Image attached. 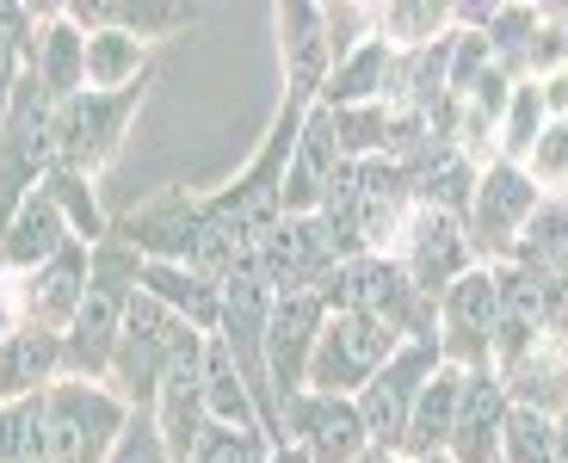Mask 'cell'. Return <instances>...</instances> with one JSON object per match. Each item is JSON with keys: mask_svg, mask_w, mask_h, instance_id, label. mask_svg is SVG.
Instances as JSON below:
<instances>
[{"mask_svg": "<svg viewBox=\"0 0 568 463\" xmlns=\"http://www.w3.org/2000/svg\"><path fill=\"white\" fill-rule=\"evenodd\" d=\"M136 291H142V253L130 241L105 235L87 253V296H81V315L62 334V378H81V383L112 378V352Z\"/></svg>", "mask_w": 568, "mask_h": 463, "instance_id": "cell-1", "label": "cell"}, {"mask_svg": "<svg viewBox=\"0 0 568 463\" xmlns=\"http://www.w3.org/2000/svg\"><path fill=\"white\" fill-rule=\"evenodd\" d=\"M322 303L334 315H371V322H384L396 340H439V303L414 291L408 272L389 253L341 260L322 284Z\"/></svg>", "mask_w": 568, "mask_h": 463, "instance_id": "cell-2", "label": "cell"}, {"mask_svg": "<svg viewBox=\"0 0 568 463\" xmlns=\"http://www.w3.org/2000/svg\"><path fill=\"white\" fill-rule=\"evenodd\" d=\"M199 328H185L173 309H161L149 291H136V303H130L124 315V334H118V352H112V390L130 402V414H149L155 407V390L161 378H168L180 359H192V352H204Z\"/></svg>", "mask_w": 568, "mask_h": 463, "instance_id": "cell-3", "label": "cell"}, {"mask_svg": "<svg viewBox=\"0 0 568 463\" xmlns=\"http://www.w3.org/2000/svg\"><path fill=\"white\" fill-rule=\"evenodd\" d=\"M130 426V402L112 383H81L57 378L43 390V433L57 463H105Z\"/></svg>", "mask_w": 568, "mask_h": 463, "instance_id": "cell-4", "label": "cell"}, {"mask_svg": "<svg viewBox=\"0 0 568 463\" xmlns=\"http://www.w3.org/2000/svg\"><path fill=\"white\" fill-rule=\"evenodd\" d=\"M50 168H57V105L38 87V74L26 69L13 112L0 124V229L13 223L19 204L50 180Z\"/></svg>", "mask_w": 568, "mask_h": 463, "instance_id": "cell-5", "label": "cell"}, {"mask_svg": "<svg viewBox=\"0 0 568 463\" xmlns=\"http://www.w3.org/2000/svg\"><path fill=\"white\" fill-rule=\"evenodd\" d=\"M142 99H149V81L124 87V93H93V87H81L74 99H62L57 105V168L81 173V180H100L118 161V149H124L130 118L142 112Z\"/></svg>", "mask_w": 568, "mask_h": 463, "instance_id": "cell-6", "label": "cell"}, {"mask_svg": "<svg viewBox=\"0 0 568 463\" xmlns=\"http://www.w3.org/2000/svg\"><path fill=\"white\" fill-rule=\"evenodd\" d=\"M544 192L531 185L526 168H513V161H488L483 168V185L469 198V217H464V241L476 253V266H507L526 223L538 217Z\"/></svg>", "mask_w": 568, "mask_h": 463, "instance_id": "cell-7", "label": "cell"}, {"mask_svg": "<svg viewBox=\"0 0 568 463\" xmlns=\"http://www.w3.org/2000/svg\"><path fill=\"white\" fill-rule=\"evenodd\" d=\"M439 365H445L439 340H402L396 359H389V365L353 395L358 421H365V433H371V445H377V451H396V457H402V439H408L414 402H420L426 378H433Z\"/></svg>", "mask_w": 568, "mask_h": 463, "instance_id": "cell-8", "label": "cell"}, {"mask_svg": "<svg viewBox=\"0 0 568 463\" xmlns=\"http://www.w3.org/2000/svg\"><path fill=\"white\" fill-rule=\"evenodd\" d=\"M396 346L402 340L389 334L384 322H371V315H334V309H327L322 340H315V359H310V390L358 395L389 359H396Z\"/></svg>", "mask_w": 568, "mask_h": 463, "instance_id": "cell-9", "label": "cell"}, {"mask_svg": "<svg viewBox=\"0 0 568 463\" xmlns=\"http://www.w3.org/2000/svg\"><path fill=\"white\" fill-rule=\"evenodd\" d=\"M439 359L452 371H495V266H469L439 296Z\"/></svg>", "mask_w": 568, "mask_h": 463, "instance_id": "cell-10", "label": "cell"}, {"mask_svg": "<svg viewBox=\"0 0 568 463\" xmlns=\"http://www.w3.org/2000/svg\"><path fill=\"white\" fill-rule=\"evenodd\" d=\"M389 260H396V266L408 272L414 291L433 296V303H439V296L452 291L469 266H476V253H469V241H464V223H452V217H439V211H426V204H414V217L402 223Z\"/></svg>", "mask_w": 568, "mask_h": 463, "instance_id": "cell-11", "label": "cell"}, {"mask_svg": "<svg viewBox=\"0 0 568 463\" xmlns=\"http://www.w3.org/2000/svg\"><path fill=\"white\" fill-rule=\"evenodd\" d=\"M284 439L278 445H297L310 463H358L371 451V433L358 421V402L353 395H322V390H303L284 402Z\"/></svg>", "mask_w": 568, "mask_h": 463, "instance_id": "cell-12", "label": "cell"}, {"mask_svg": "<svg viewBox=\"0 0 568 463\" xmlns=\"http://www.w3.org/2000/svg\"><path fill=\"white\" fill-rule=\"evenodd\" d=\"M260 279L272 284V296H297V291H322L327 272L341 266V253L327 241L322 217H278L254 248Z\"/></svg>", "mask_w": 568, "mask_h": 463, "instance_id": "cell-13", "label": "cell"}, {"mask_svg": "<svg viewBox=\"0 0 568 463\" xmlns=\"http://www.w3.org/2000/svg\"><path fill=\"white\" fill-rule=\"evenodd\" d=\"M87 241H69L57 260H43L38 272L13 279L7 291V315L26 328H43V334H69V322L81 315V296H87Z\"/></svg>", "mask_w": 568, "mask_h": 463, "instance_id": "cell-14", "label": "cell"}, {"mask_svg": "<svg viewBox=\"0 0 568 463\" xmlns=\"http://www.w3.org/2000/svg\"><path fill=\"white\" fill-rule=\"evenodd\" d=\"M322 322H327L322 291H297V296H278V303H272L266 378H272V395H278V414H284V402H291V395L310 390V359H315V340H322Z\"/></svg>", "mask_w": 568, "mask_h": 463, "instance_id": "cell-15", "label": "cell"}, {"mask_svg": "<svg viewBox=\"0 0 568 463\" xmlns=\"http://www.w3.org/2000/svg\"><path fill=\"white\" fill-rule=\"evenodd\" d=\"M112 235L130 241L142 260H180V266H192V248H199V192L192 185H168V192L142 198L124 217H112Z\"/></svg>", "mask_w": 568, "mask_h": 463, "instance_id": "cell-16", "label": "cell"}, {"mask_svg": "<svg viewBox=\"0 0 568 463\" xmlns=\"http://www.w3.org/2000/svg\"><path fill=\"white\" fill-rule=\"evenodd\" d=\"M278 57H284V99L310 112L315 99H322L327 74H334L327 7H315V0H291V7H278Z\"/></svg>", "mask_w": 568, "mask_h": 463, "instance_id": "cell-17", "label": "cell"}, {"mask_svg": "<svg viewBox=\"0 0 568 463\" xmlns=\"http://www.w3.org/2000/svg\"><path fill=\"white\" fill-rule=\"evenodd\" d=\"M550 334V296L526 266H495V371L519 365Z\"/></svg>", "mask_w": 568, "mask_h": 463, "instance_id": "cell-18", "label": "cell"}, {"mask_svg": "<svg viewBox=\"0 0 568 463\" xmlns=\"http://www.w3.org/2000/svg\"><path fill=\"white\" fill-rule=\"evenodd\" d=\"M341 168H346V154H341V142H334V112H322V105H315V112L303 118V130H297V149H291V161H284L278 211H284V217H315L327 180H334Z\"/></svg>", "mask_w": 568, "mask_h": 463, "instance_id": "cell-19", "label": "cell"}, {"mask_svg": "<svg viewBox=\"0 0 568 463\" xmlns=\"http://www.w3.org/2000/svg\"><path fill=\"white\" fill-rule=\"evenodd\" d=\"M507 390L495 371H464V395H457V421H452V463H500V433H507Z\"/></svg>", "mask_w": 568, "mask_h": 463, "instance_id": "cell-20", "label": "cell"}, {"mask_svg": "<svg viewBox=\"0 0 568 463\" xmlns=\"http://www.w3.org/2000/svg\"><path fill=\"white\" fill-rule=\"evenodd\" d=\"M155 426H161V445H168L173 463H185L192 451H199V439L211 433V407H204V352H192V359H180V365L161 378L155 390Z\"/></svg>", "mask_w": 568, "mask_h": 463, "instance_id": "cell-21", "label": "cell"}, {"mask_svg": "<svg viewBox=\"0 0 568 463\" xmlns=\"http://www.w3.org/2000/svg\"><path fill=\"white\" fill-rule=\"evenodd\" d=\"M69 241H74V229L62 223V211L50 204V192L38 185V192L19 204L13 223L0 229V279H26V272H38L43 260H57Z\"/></svg>", "mask_w": 568, "mask_h": 463, "instance_id": "cell-22", "label": "cell"}, {"mask_svg": "<svg viewBox=\"0 0 568 463\" xmlns=\"http://www.w3.org/2000/svg\"><path fill=\"white\" fill-rule=\"evenodd\" d=\"M358 217H365V253H389L414 217V173L402 161H358Z\"/></svg>", "mask_w": 568, "mask_h": 463, "instance_id": "cell-23", "label": "cell"}, {"mask_svg": "<svg viewBox=\"0 0 568 463\" xmlns=\"http://www.w3.org/2000/svg\"><path fill=\"white\" fill-rule=\"evenodd\" d=\"M57 378H62V334H43V328H26V322L0 334V402L43 395Z\"/></svg>", "mask_w": 568, "mask_h": 463, "instance_id": "cell-24", "label": "cell"}, {"mask_svg": "<svg viewBox=\"0 0 568 463\" xmlns=\"http://www.w3.org/2000/svg\"><path fill=\"white\" fill-rule=\"evenodd\" d=\"M142 291L155 296L161 309H173L185 328L216 334V315H223V284L199 266H180V260H142Z\"/></svg>", "mask_w": 568, "mask_h": 463, "instance_id": "cell-25", "label": "cell"}, {"mask_svg": "<svg viewBox=\"0 0 568 463\" xmlns=\"http://www.w3.org/2000/svg\"><path fill=\"white\" fill-rule=\"evenodd\" d=\"M62 13L74 19L81 31H130V38L155 43V38H173V31H185L192 19H199V7H185V0H74V7H62Z\"/></svg>", "mask_w": 568, "mask_h": 463, "instance_id": "cell-26", "label": "cell"}, {"mask_svg": "<svg viewBox=\"0 0 568 463\" xmlns=\"http://www.w3.org/2000/svg\"><path fill=\"white\" fill-rule=\"evenodd\" d=\"M31 74H38V87L50 93V105H62V99H74L87 87V31L74 26L62 7L43 13L38 50H31Z\"/></svg>", "mask_w": 568, "mask_h": 463, "instance_id": "cell-27", "label": "cell"}, {"mask_svg": "<svg viewBox=\"0 0 568 463\" xmlns=\"http://www.w3.org/2000/svg\"><path fill=\"white\" fill-rule=\"evenodd\" d=\"M495 378H500V390H507V402L526 407V414L556 421V414L568 407V359H562V346H556L550 334H544L538 346L519 359V365L495 371Z\"/></svg>", "mask_w": 568, "mask_h": 463, "instance_id": "cell-28", "label": "cell"}, {"mask_svg": "<svg viewBox=\"0 0 568 463\" xmlns=\"http://www.w3.org/2000/svg\"><path fill=\"white\" fill-rule=\"evenodd\" d=\"M408 173H414V204L452 217V223H464V217H469V198H476V185H483V161H469L457 142L433 149L426 161H414Z\"/></svg>", "mask_w": 568, "mask_h": 463, "instance_id": "cell-29", "label": "cell"}, {"mask_svg": "<svg viewBox=\"0 0 568 463\" xmlns=\"http://www.w3.org/2000/svg\"><path fill=\"white\" fill-rule=\"evenodd\" d=\"M513 266H526L550 296H568V198H544L538 217L526 223Z\"/></svg>", "mask_w": 568, "mask_h": 463, "instance_id": "cell-30", "label": "cell"}, {"mask_svg": "<svg viewBox=\"0 0 568 463\" xmlns=\"http://www.w3.org/2000/svg\"><path fill=\"white\" fill-rule=\"evenodd\" d=\"M389 69H396V50H389L384 38H365L346 62H334V74H327V87H322L315 105H327V112H346V105H384Z\"/></svg>", "mask_w": 568, "mask_h": 463, "instance_id": "cell-31", "label": "cell"}, {"mask_svg": "<svg viewBox=\"0 0 568 463\" xmlns=\"http://www.w3.org/2000/svg\"><path fill=\"white\" fill-rule=\"evenodd\" d=\"M457 395H464V371L439 365L426 378L420 402H414V421L408 439H402V463H420V457H439L452 445V421H457Z\"/></svg>", "mask_w": 568, "mask_h": 463, "instance_id": "cell-32", "label": "cell"}, {"mask_svg": "<svg viewBox=\"0 0 568 463\" xmlns=\"http://www.w3.org/2000/svg\"><path fill=\"white\" fill-rule=\"evenodd\" d=\"M149 81V43L130 38V31H87V87L93 93H124V87Z\"/></svg>", "mask_w": 568, "mask_h": 463, "instance_id": "cell-33", "label": "cell"}, {"mask_svg": "<svg viewBox=\"0 0 568 463\" xmlns=\"http://www.w3.org/2000/svg\"><path fill=\"white\" fill-rule=\"evenodd\" d=\"M538 31H544V7H526V0H500L495 26L483 31V38H488V62H495L513 87L531 81V43H538Z\"/></svg>", "mask_w": 568, "mask_h": 463, "instance_id": "cell-34", "label": "cell"}, {"mask_svg": "<svg viewBox=\"0 0 568 463\" xmlns=\"http://www.w3.org/2000/svg\"><path fill=\"white\" fill-rule=\"evenodd\" d=\"M371 19L389 50H420L433 38H452V0H389V7H371Z\"/></svg>", "mask_w": 568, "mask_h": 463, "instance_id": "cell-35", "label": "cell"}, {"mask_svg": "<svg viewBox=\"0 0 568 463\" xmlns=\"http://www.w3.org/2000/svg\"><path fill=\"white\" fill-rule=\"evenodd\" d=\"M204 407H211L216 426H254V433H260L254 395H247L235 359L223 352V340H204Z\"/></svg>", "mask_w": 568, "mask_h": 463, "instance_id": "cell-36", "label": "cell"}, {"mask_svg": "<svg viewBox=\"0 0 568 463\" xmlns=\"http://www.w3.org/2000/svg\"><path fill=\"white\" fill-rule=\"evenodd\" d=\"M315 217H322V229H327V241H334V253H341V260H358V253H365V217H358V161H346V168L327 180Z\"/></svg>", "mask_w": 568, "mask_h": 463, "instance_id": "cell-37", "label": "cell"}, {"mask_svg": "<svg viewBox=\"0 0 568 463\" xmlns=\"http://www.w3.org/2000/svg\"><path fill=\"white\" fill-rule=\"evenodd\" d=\"M334 142H341L346 161H389V149H396V105H346V112H334Z\"/></svg>", "mask_w": 568, "mask_h": 463, "instance_id": "cell-38", "label": "cell"}, {"mask_svg": "<svg viewBox=\"0 0 568 463\" xmlns=\"http://www.w3.org/2000/svg\"><path fill=\"white\" fill-rule=\"evenodd\" d=\"M544 124H550V118H544L538 81H519V87H513V99H507V112H500V130H495V161L526 168V154L538 149Z\"/></svg>", "mask_w": 568, "mask_h": 463, "instance_id": "cell-39", "label": "cell"}, {"mask_svg": "<svg viewBox=\"0 0 568 463\" xmlns=\"http://www.w3.org/2000/svg\"><path fill=\"white\" fill-rule=\"evenodd\" d=\"M43 192H50V204L62 211V223L74 229V241H87V248H100V241L112 235V217L100 211V198H93V180H81V173H62V168H50V180H43Z\"/></svg>", "mask_w": 568, "mask_h": 463, "instance_id": "cell-40", "label": "cell"}, {"mask_svg": "<svg viewBox=\"0 0 568 463\" xmlns=\"http://www.w3.org/2000/svg\"><path fill=\"white\" fill-rule=\"evenodd\" d=\"M0 463H57L43 433V395L0 402Z\"/></svg>", "mask_w": 568, "mask_h": 463, "instance_id": "cell-41", "label": "cell"}, {"mask_svg": "<svg viewBox=\"0 0 568 463\" xmlns=\"http://www.w3.org/2000/svg\"><path fill=\"white\" fill-rule=\"evenodd\" d=\"M500 463H556V421L513 407L507 433H500Z\"/></svg>", "mask_w": 568, "mask_h": 463, "instance_id": "cell-42", "label": "cell"}, {"mask_svg": "<svg viewBox=\"0 0 568 463\" xmlns=\"http://www.w3.org/2000/svg\"><path fill=\"white\" fill-rule=\"evenodd\" d=\"M272 457V439L266 433H254V426H216L211 421V433L199 439V451L185 463H266Z\"/></svg>", "mask_w": 568, "mask_h": 463, "instance_id": "cell-43", "label": "cell"}, {"mask_svg": "<svg viewBox=\"0 0 568 463\" xmlns=\"http://www.w3.org/2000/svg\"><path fill=\"white\" fill-rule=\"evenodd\" d=\"M526 173H531V185H538L544 198L550 192L568 198V124H544L538 149L526 154Z\"/></svg>", "mask_w": 568, "mask_h": 463, "instance_id": "cell-44", "label": "cell"}, {"mask_svg": "<svg viewBox=\"0 0 568 463\" xmlns=\"http://www.w3.org/2000/svg\"><path fill=\"white\" fill-rule=\"evenodd\" d=\"M105 463H173V457H168V445H161L155 414H130L124 439H118V451H112Z\"/></svg>", "mask_w": 568, "mask_h": 463, "instance_id": "cell-45", "label": "cell"}, {"mask_svg": "<svg viewBox=\"0 0 568 463\" xmlns=\"http://www.w3.org/2000/svg\"><path fill=\"white\" fill-rule=\"evenodd\" d=\"M538 93H544V118H550V124H568V74L538 81Z\"/></svg>", "mask_w": 568, "mask_h": 463, "instance_id": "cell-46", "label": "cell"}, {"mask_svg": "<svg viewBox=\"0 0 568 463\" xmlns=\"http://www.w3.org/2000/svg\"><path fill=\"white\" fill-rule=\"evenodd\" d=\"M556 463H568V407L556 414Z\"/></svg>", "mask_w": 568, "mask_h": 463, "instance_id": "cell-47", "label": "cell"}, {"mask_svg": "<svg viewBox=\"0 0 568 463\" xmlns=\"http://www.w3.org/2000/svg\"><path fill=\"white\" fill-rule=\"evenodd\" d=\"M266 463H310V457H303L297 445H272V457H266Z\"/></svg>", "mask_w": 568, "mask_h": 463, "instance_id": "cell-48", "label": "cell"}, {"mask_svg": "<svg viewBox=\"0 0 568 463\" xmlns=\"http://www.w3.org/2000/svg\"><path fill=\"white\" fill-rule=\"evenodd\" d=\"M358 463H402V457H396V451H377V445H371V451H365V457H358Z\"/></svg>", "mask_w": 568, "mask_h": 463, "instance_id": "cell-49", "label": "cell"}, {"mask_svg": "<svg viewBox=\"0 0 568 463\" xmlns=\"http://www.w3.org/2000/svg\"><path fill=\"white\" fill-rule=\"evenodd\" d=\"M550 13H556V19H562V7H556V0H550ZM562 26H568V19H562ZM562 74H568V69H562Z\"/></svg>", "mask_w": 568, "mask_h": 463, "instance_id": "cell-50", "label": "cell"}, {"mask_svg": "<svg viewBox=\"0 0 568 463\" xmlns=\"http://www.w3.org/2000/svg\"><path fill=\"white\" fill-rule=\"evenodd\" d=\"M7 328H13V315H0V334H7Z\"/></svg>", "mask_w": 568, "mask_h": 463, "instance_id": "cell-51", "label": "cell"}]
</instances>
